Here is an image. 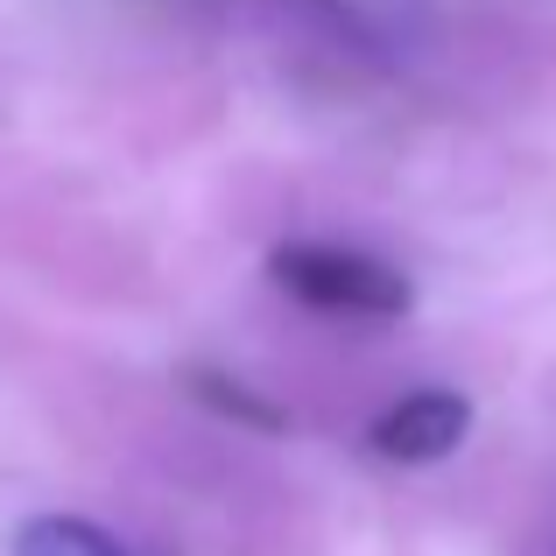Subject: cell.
<instances>
[{
  "mask_svg": "<svg viewBox=\"0 0 556 556\" xmlns=\"http://www.w3.org/2000/svg\"><path fill=\"white\" fill-rule=\"evenodd\" d=\"M268 275L282 296H296L303 311L325 317H353V325H394L416 311V282L394 261L367 254V247H339V240H289L268 254Z\"/></svg>",
  "mask_w": 556,
  "mask_h": 556,
  "instance_id": "1",
  "label": "cell"
},
{
  "mask_svg": "<svg viewBox=\"0 0 556 556\" xmlns=\"http://www.w3.org/2000/svg\"><path fill=\"white\" fill-rule=\"evenodd\" d=\"M465 437H472V402L458 388H416V394L380 408L367 444L388 465H444Z\"/></svg>",
  "mask_w": 556,
  "mask_h": 556,
  "instance_id": "2",
  "label": "cell"
},
{
  "mask_svg": "<svg viewBox=\"0 0 556 556\" xmlns=\"http://www.w3.org/2000/svg\"><path fill=\"white\" fill-rule=\"evenodd\" d=\"M14 556H127V543L85 515H28L14 529Z\"/></svg>",
  "mask_w": 556,
  "mask_h": 556,
  "instance_id": "3",
  "label": "cell"
}]
</instances>
